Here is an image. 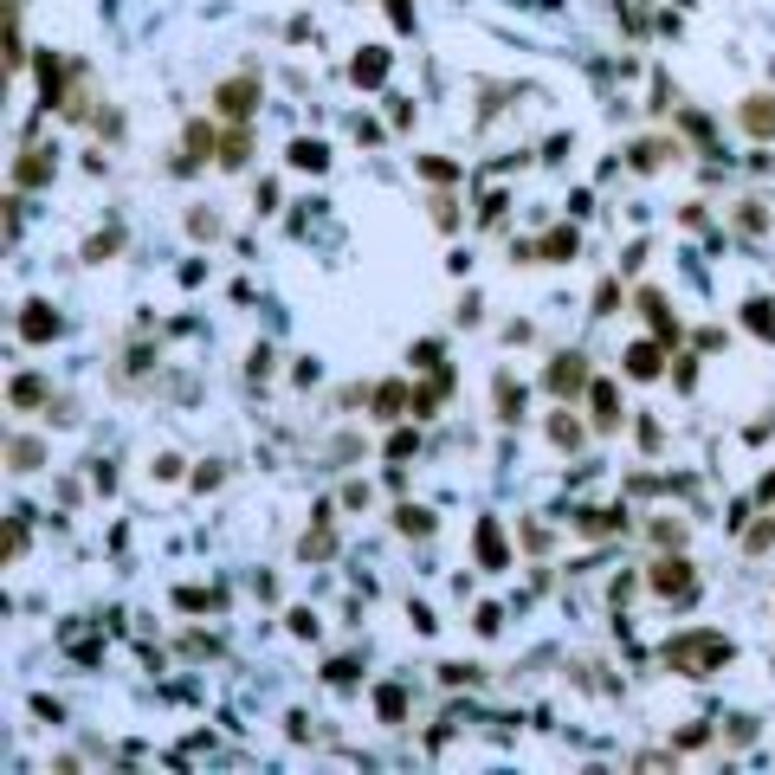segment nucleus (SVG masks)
I'll use <instances>...</instances> for the list:
<instances>
[{
	"label": "nucleus",
	"mask_w": 775,
	"mask_h": 775,
	"mask_svg": "<svg viewBox=\"0 0 775 775\" xmlns=\"http://www.w3.org/2000/svg\"><path fill=\"white\" fill-rule=\"evenodd\" d=\"M52 329H59V317H52V304H26V317H20V337H26V343H46Z\"/></svg>",
	"instance_id": "nucleus-4"
},
{
	"label": "nucleus",
	"mask_w": 775,
	"mask_h": 775,
	"mask_svg": "<svg viewBox=\"0 0 775 775\" xmlns=\"http://www.w3.org/2000/svg\"><path fill=\"white\" fill-rule=\"evenodd\" d=\"M743 129L750 136H775V97H750L743 104Z\"/></svg>",
	"instance_id": "nucleus-6"
},
{
	"label": "nucleus",
	"mask_w": 775,
	"mask_h": 775,
	"mask_svg": "<svg viewBox=\"0 0 775 775\" xmlns=\"http://www.w3.org/2000/svg\"><path fill=\"white\" fill-rule=\"evenodd\" d=\"M388 13H395V26H413V7H407V0H388Z\"/></svg>",
	"instance_id": "nucleus-20"
},
{
	"label": "nucleus",
	"mask_w": 775,
	"mask_h": 775,
	"mask_svg": "<svg viewBox=\"0 0 775 775\" xmlns=\"http://www.w3.org/2000/svg\"><path fill=\"white\" fill-rule=\"evenodd\" d=\"M395 523H401L407 537H427V530H433V523H427V511H421V504H401V511H395Z\"/></svg>",
	"instance_id": "nucleus-15"
},
{
	"label": "nucleus",
	"mask_w": 775,
	"mask_h": 775,
	"mask_svg": "<svg viewBox=\"0 0 775 775\" xmlns=\"http://www.w3.org/2000/svg\"><path fill=\"white\" fill-rule=\"evenodd\" d=\"M39 395H46V388H39V375H26V381H13V401H20V407H33Z\"/></svg>",
	"instance_id": "nucleus-18"
},
{
	"label": "nucleus",
	"mask_w": 775,
	"mask_h": 775,
	"mask_svg": "<svg viewBox=\"0 0 775 775\" xmlns=\"http://www.w3.org/2000/svg\"><path fill=\"white\" fill-rule=\"evenodd\" d=\"M375 407H381V421H401V407H407V388H401V381H388L381 395H375Z\"/></svg>",
	"instance_id": "nucleus-13"
},
{
	"label": "nucleus",
	"mask_w": 775,
	"mask_h": 775,
	"mask_svg": "<svg viewBox=\"0 0 775 775\" xmlns=\"http://www.w3.org/2000/svg\"><path fill=\"white\" fill-rule=\"evenodd\" d=\"M595 427H621V401H614V388H595Z\"/></svg>",
	"instance_id": "nucleus-9"
},
{
	"label": "nucleus",
	"mask_w": 775,
	"mask_h": 775,
	"mask_svg": "<svg viewBox=\"0 0 775 775\" xmlns=\"http://www.w3.org/2000/svg\"><path fill=\"white\" fill-rule=\"evenodd\" d=\"M381 71H388V52H375V46L349 65V78H355V85H381Z\"/></svg>",
	"instance_id": "nucleus-8"
},
{
	"label": "nucleus",
	"mask_w": 775,
	"mask_h": 775,
	"mask_svg": "<svg viewBox=\"0 0 775 775\" xmlns=\"http://www.w3.org/2000/svg\"><path fill=\"white\" fill-rule=\"evenodd\" d=\"M523 407V388H511V375H497V421H517Z\"/></svg>",
	"instance_id": "nucleus-12"
},
{
	"label": "nucleus",
	"mask_w": 775,
	"mask_h": 775,
	"mask_svg": "<svg viewBox=\"0 0 775 775\" xmlns=\"http://www.w3.org/2000/svg\"><path fill=\"white\" fill-rule=\"evenodd\" d=\"M653 588L659 595H691V562H653Z\"/></svg>",
	"instance_id": "nucleus-3"
},
{
	"label": "nucleus",
	"mask_w": 775,
	"mask_h": 775,
	"mask_svg": "<svg viewBox=\"0 0 775 775\" xmlns=\"http://www.w3.org/2000/svg\"><path fill=\"white\" fill-rule=\"evenodd\" d=\"M253 97H259V78H227V85H220V110H227V117H246Z\"/></svg>",
	"instance_id": "nucleus-2"
},
{
	"label": "nucleus",
	"mask_w": 775,
	"mask_h": 775,
	"mask_svg": "<svg viewBox=\"0 0 775 775\" xmlns=\"http://www.w3.org/2000/svg\"><path fill=\"white\" fill-rule=\"evenodd\" d=\"M640 304H646V317H653V329H659V337H679V323H672V311H666V297H659V291H646Z\"/></svg>",
	"instance_id": "nucleus-10"
},
{
	"label": "nucleus",
	"mask_w": 775,
	"mask_h": 775,
	"mask_svg": "<svg viewBox=\"0 0 775 775\" xmlns=\"http://www.w3.org/2000/svg\"><path fill=\"white\" fill-rule=\"evenodd\" d=\"M627 375H633V381H653V375H659V349H653V343H633V349H627Z\"/></svg>",
	"instance_id": "nucleus-7"
},
{
	"label": "nucleus",
	"mask_w": 775,
	"mask_h": 775,
	"mask_svg": "<svg viewBox=\"0 0 775 775\" xmlns=\"http://www.w3.org/2000/svg\"><path fill=\"white\" fill-rule=\"evenodd\" d=\"M537 253H543V259H569V253H575V233H569V227H556V233H549V239L537 246Z\"/></svg>",
	"instance_id": "nucleus-14"
},
{
	"label": "nucleus",
	"mask_w": 775,
	"mask_h": 775,
	"mask_svg": "<svg viewBox=\"0 0 775 775\" xmlns=\"http://www.w3.org/2000/svg\"><path fill=\"white\" fill-rule=\"evenodd\" d=\"M750 329H756V337H775V304H769V297L750 304Z\"/></svg>",
	"instance_id": "nucleus-16"
},
{
	"label": "nucleus",
	"mask_w": 775,
	"mask_h": 775,
	"mask_svg": "<svg viewBox=\"0 0 775 775\" xmlns=\"http://www.w3.org/2000/svg\"><path fill=\"white\" fill-rule=\"evenodd\" d=\"M291 169H323V143H291Z\"/></svg>",
	"instance_id": "nucleus-17"
},
{
	"label": "nucleus",
	"mask_w": 775,
	"mask_h": 775,
	"mask_svg": "<svg viewBox=\"0 0 775 775\" xmlns=\"http://www.w3.org/2000/svg\"><path fill=\"white\" fill-rule=\"evenodd\" d=\"M479 556L491 569H504V537H497V523H479Z\"/></svg>",
	"instance_id": "nucleus-11"
},
{
	"label": "nucleus",
	"mask_w": 775,
	"mask_h": 775,
	"mask_svg": "<svg viewBox=\"0 0 775 775\" xmlns=\"http://www.w3.org/2000/svg\"><path fill=\"white\" fill-rule=\"evenodd\" d=\"M724 659H730V640H724V633H685V640L666 646V666L685 672V679H704L711 666H724Z\"/></svg>",
	"instance_id": "nucleus-1"
},
{
	"label": "nucleus",
	"mask_w": 775,
	"mask_h": 775,
	"mask_svg": "<svg viewBox=\"0 0 775 775\" xmlns=\"http://www.w3.org/2000/svg\"><path fill=\"white\" fill-rule=\"evenodd\" d=\"M549 433H556V446H575V439H581V427H575V421H556Z\"/></svg>",
	"instance_id": "nucleus-19"
},
{
	"label": "nucleus",
	"mask_w": 775,
	"mask_h": 775,
	"mask_svg": "<svg viewBox=\"0 0 775 775\" xmlns=\"http://www.w3.org/2000/svg\"><path fill=\"white\" fill-rule=\"evenodd\" d=\"M581 381H588V369H581V355H556V369H549V388H556V395H575Z\"/></svg>",
	"instance_id": "nucleus-5"
}]
</instances>
